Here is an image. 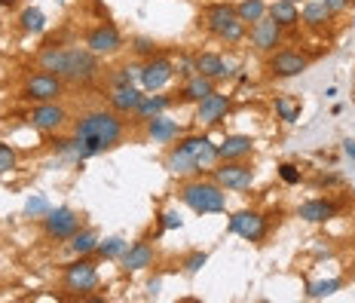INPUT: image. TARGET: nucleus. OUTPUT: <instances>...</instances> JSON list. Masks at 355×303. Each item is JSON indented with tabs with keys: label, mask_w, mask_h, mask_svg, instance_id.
I'll list each match as a JSON object with an SVG mask.
<instances>
[{
	"label": "nucleus",
	"mask_w": 355,
	"mask_h": 303,
	"mask_svg": "<svg viewBox=\"0 0 355 303\" xmlns=\"http://www.w3.org/2000/svg\"><path fill=\"white\" fill-rule=\"evenodd\" d=\"M31 123V129H37L40 135H58L64 125L71 123V114L62 101H43V105H34L25 116Z\"/></svg>",
	"instance_id": "9d476101"
},
{
	"label": "nucleus",
	"mask_w": 355,
	"mask_h": 303,
	"mask_svg": "<svg viewBox=\"0 0 355 303\" xmlns=\"http://www.w3.org/2000/svg\"><path fill=\"white\" fill-rule=\"evenodd\" d=\"M266 0H239L236 3V16L239 21H245V25H254V21H261L266 16Z\"/></svg>",
	"instance_id": "c756f323"
},
{
	"label": "nucleus",
	"mask_w": 355,
	"mask_h": 303,
	"mask_svg": "<svg viewBox=\"0 0 355 303\" xmlns=\"http://www.w3.org/2000/svg\"><path fill=\"white\" fill-rule=\"evenodd\" d=\"M157 263V248H153L150 239H135L125 245V251L120 254V267L123 272H141L150 270Z\"/></svg>",
	"instance_id": "dca6fc26"
},
{
	"label": "nucleus",
	"mask_w": 355,
	"mask_h": 303,
	"mask_svg": "<svg viewBox=\"0 0 355 303\" xmlns=\"http://www.w3.org/2000/svg\"><path fill=\"white\" fill-rule=\"evenodd\" d=\"M49 209H53V205H49V199L43 196V193H34V196L25 202V214H28V218H37V220H40Z\"/></svg>",
	"instance_id": "f704fd0d"
},
{
	"label": "nucleus",
	"mask_w": 355,
	"mask_h": 303,
	"mask_svg": "<svg viewBox=\"0 0 355 303\" xmlns=\"http://www.w3.org/2000/svg\"><path fill=\"white\" fill-rule=\"evenodd\" d=\"M19 0H0V6H6V10H10V6H16Z\"/></svg>",
	"instance_id": "c03bdc74"
},
{
	"label": "nucleus",
	"mask_w": 355,
	"mask_h": 303,
	"mask_svg": "<svg viewBox=\"0 0 355 303\" xmlns=\"http://www.w3.org/2000/svg\"><path fill=\"white\" fill-rule=\"evenodd\" d=\"M162 166H166V172L175 175V178H196V175L211 172V168L218 166V144H214L209 135H202V132L181 135L178 141L166 147Z\"/></svg>",
	"instance_id": "f03ea898"
},
{
	"label": "nucleus",
	"mask_w": 355,
	"mask_h": 303,
	"mask_svg": "<svg viewBox=\"0 0 355 303\" xmlns=\"http://www.w3.org/2000/svg\"><path fill=\"white\" fill-rule=\"evenodd\" d=\"M279 178H282L285 184H300V168L294 166V162H282V166H279Z\"/></svg>",
	"instance_id": "ea45409f"
},
{
	"label": "nucleus",
	"mask_w": 355,
	"mask_h": 303,
	"mask_svg": "<svg viewBox=\"0 0 355 303\" xmlns=\"http://www.w3.org/2000/svg\"><path fill=\"white\" fill-rule=\"evenodd\" d=\"M266 16L276 21V25H282L285 31H288V28H297L300 25L297 3H288V0H272V3L266 6Z\"/></svg>",
	"instance_id": "bb28decb"
},
{
	"label": "nucleus",
	"mask_w": 355,
	"mask_h": 303,
	"mask_svg": "<svg viewBox=\"0 0 355 303\" xmlns=\"http://www.w3.org/2000/svg\"><path fill=\"white\" fill-rule=\"evenodd\" d=\"M227 230L242 236L245 242H263L266 233H270V218L257 209H242V211H233L230 214V224Z\"/></svg>",
	"instance_id": "ddd939ff"
},
{
	"label": "nucleus",
	"mask_w": 355,
	"mask_h": 303,
	"mask_svg": "<svg viewBox=\"0 0 355 303\" xmlns=\"http://www.w3.org/2000/svg\"><path fill=\"white\" fill-rule=\"evenodd\" d=\"M64 89H68V83H64L58 73L34 71L31 77L25 80V86H21V98L31 101V105H43V101H62Z\"/></svg>",
	"instance_id": "1a4fd4ad"
},
{
	"label": "nucleus",
	"mask_w": 355,
	"mask_h": 303,
	"mask_svg": "<svg viewBox=\"0 0 355 303\" xmlns=\"http://www.w3.org/2000/svg\"><path fill=\"white\" fill-rule=\"evenodd\" d=\"M147 291H150V297H157V294H159V279H153V282L147 285Z\"/></svg>",
	"instance_id": "79ce46f5"
},
{
	"label": "nucleus",
	"mask_w": 355,
	"mask_h": 303,
	"mask_svg": "<svg viewBox=\"0 0 355 303\" xmlns=\"http://www.w3.org/2000/svg\"><path fill=\"white\" fill-rule=\"evenodd\" d=\"M19 162V153L12 144H0V175H10Z\"/></svg>",
	"instance_id": "e433bc0d"
},
{
	"label": "nucleus",
	"mask_w": 355,
	"mask_h": 303,
	"mask_svg": "<svg viewBox=\"0 0 355 303\" xmlns=\"http://www.w3.org/2000/svg\"><path fill=\"white\" fill-rule=\"evenodd\" d=\"M257 178V168L254 162L248 159H220L218 166L211 168V181L220 184L224 190H230V193H242V190H248L251 184Z\"/></svg>",
	"instance_id": "0eeeda50"
},
{
	"label": "nucleus",
	"mask_w": 355,
	"mask_h": 303,
	"mask_svg": "<svg viewBox=\"0 0 355 303\" xmlns=\"http://www.w3.org/2000/svg\"><path fill=\"white\" fill-rule=\"evenodd\" d=\"M205 263H209V251L196 248V251H190V254H187V257H184V261H181V270L187 272V276H196V272L202 270Z\"/></svg>",
	"instance_id": "72a5a7b5"
},
{
	"label": "nucleus",
	"mask_w": 355,
	"mask_h": 303,
	"mask_svg": "<svg viewBox=\"0 0 355 303\" xmlns=\"http://www.w3.org/2000/svg\"><path fill=\"white\" fill-rule=\"evenodd\" d=\"M168 80H175V58L166 53H157L141 62V77H138V86L144 92H162L168 86Z\"/></svg>",
	"instance_id": "9b49d317"
},
{
	"label": "nucleus",
	"mask_w": 355,
	"mask_h": 303,
	"mask_svg": "<svg viewBox=\"0 0 355 303\" xmlns=\"http://www.w3.org/2000/svg\"><path fill=\"white\" fill-rule=\"evenodd\" d=\"M175 101L178 98L172 92H144V98L138 101V107H135V114L129 116V123L132 125H144L147 120H153V116L168 114V107H172Z\"/></svg>",
	"instance_id": "f3484780"
},
{
	"label": "nucleus",
	"mask_w": 355,
	"mask_h": 303,
	"mask_svg": "<svg viewBox=\"0 0 355 303\" xmlns=\"http://www.w3.org/2000/svg\"><path fill=\"white\" fill-rule=\"evenodd\" d=\"M80 227H83V214L71 205H55L40 218V230L49 242H68Z\"/></svg>",
	"instance_id": "6e6552de"
},
{
	"label": "nucleus",
	"mask_w": 355,
	"mask_h": 303,
	"mask_svg": "<svg viewBox=\"0 0 355 303\" xmlns=\"http://www.w3.org/2000/svg\"><path fill=\"white\" fill-rule=\"evenodd\" d=\"M58 77H62L68 86H89L101 77V58L95 53H89L86 46H68L64 68Z\"/></svg>",
	"instance_id": "423d86ee"
},
{
	"label": "nucleus",
	"mask_w": 355,
	"mask_h": 303,
	"mask_svg": "<svg viewBox=\"0 0 355 303\" xmlns=\"http://www.w3.org/2000/svg\"><path fill=\"white\" fill-rule=\"evenodd\" d=\"M132 53L141 55V62H144V58L157 55L159 49H157V40H153V37H132Z\"/></svg>",
	"instance_id": "c9c22d12"
},
{
	"label": "nucleus",
	"mask_w": 355,
	"mask_h": 303,
	"mask_svg": "<svg viewBox=\"0 0 355 303\" xmlns=\"http://www.w3.org/2000/svg\"><path fill=\"white\" fill-rule=\"evenodd\" d=\"M83 46L98 58H110L123 49V34L114 21H98V25H92L83 34Z\"/></svg>",
	"instance_id": "f8f14e48"
},
{
	"label": "nucleus",
	"mask_w": 355,
	"mask_h": 303,
	"mask_svg": "<svg viewBox=\"0 0 355 303\" xmlns=\"http://www.w3.org/2000/svg\"><path fill=\"white\" fill-rule=\"evenodd\" d=\"M196 73V64H193V55H181L175 62V77H181V80H187V77H193Z\"/></svg>",
	"instance_id": "58836bf2"
},
{
	"label": "nucleus",
	"mask_w": 355,
	"mask_h": 303,
	"mask_svg": "<svg viewBox=\"0 0 355 303\" xmlns=\"http://www.w3.org/2000/svg\"><path fill=\"white\" fill-rule=\"evenodd\" d=\"M19 28L25 34H31V37L43 34L46 31V16H43V10H37V6H25V10L19 12Z\"/></svg>",
	"instance_id": "c85d7f7f"
},
{
	"label": "nucleus",
	"mask_w": 355,
	"mask_h": 303,
	"mask_svg": "<svg viewBox=\"0 0 355 303\" xmlns=\"http://www.w3.org/2000/svg\"><path fill=\"white\" fill-rule=\"evenodd\" d=\"M230 107H233V98H230V95H224V92L214 89L209 98H202V101L196 105V123H199V125H218L220 120H227Z\"/></svg>",
	"instance_id": "a211bd4d"
},
{
	"label": "nucleus",
	"mask_w": 355,
	"mask_h": 303,
	"mask_svg": "<svg viewBox=\"0 0 355 303\" xmlns=\"http://www.w3.org/2000/svg\"><path fill=\"white\" fill-rule=\"evenodd\" d=\"M245 40L251 43V49H254V53L270 55V53H276V49L285 43V28H282V25H276V21H272L270 16H263L261 21L248 25Z\"/></svg>",
	"instance_id": "2eb2a0df"
},
{
	"label": "nucleus",
	"mask_w": 355,
	"mask_h": 303,
	"mask_svg": "<svg viewBox=\"0 0 355 303\" xmlns=\"http://www.w3.org/2000/svg\"><path fill=\"white\" fill-rule=\"evenodd\" d=\"M343 288V279H322V282H313L306 285V297L309 300H322V297H331L334 291Z\"/></svg>",
	"instance_id": "473e14b6"
},
{
	"label": "nucleus",
	"mask_w": 355,
	"mask_h": 303,
	"mask_svg": "<svg viewBox=\"0 0 355 303\" xmlns=\"http://www.w3.org/2000/svg\"><path fill=\"white\" fill-rule=\"evenodd\" d=\"M98 263L92 261V254L73 257L62 267V291L68 297H89L92 291H98Z\"/></svg>",
	"instance_id": "39448f33"
},
{
	"label": "nucleus",
	"mask_w": 355,
	"mask_h": 303,
	"mask_svg": "<svg viewBox=\"0 0 355 303\" xmlns=\"http://www.w3.org/2000/svg\"><path fill=\"white\" fill-rule=\"evenodd\" d=\"M181 214H178L175 209H166L159 214V230H181Z\"/></svg>",
	"instance_id": "4c0bfd02"
},
{
	"label": "nucleus",
	"mask_w": 355,
	"mask_h": 303,
	"mask_svg": "<svg viewBox=\"0 0 355 303\" xmlns=\"http://www.w3.org/2000/svg\"><path fill=\"white\" fill-rule=\"evenodd\" d=\"M214 89H218V83H214V80L202 77V73H193V77L184 80L181 92H175V95H178V101H184V105H199V101L209 98Z\"/></svg>",
	"instance_id": "5701e85b"
},
{
	"label": "nucleus",
	"mask_w": 355,
	"mask_h": 303,
	"mask_svg": "<svg viewBox=\"0 0 355 303\" xmlns=\"http://www.w3.org/2000/svg\"><path fill=\"white\" fill-rule=\"evenodd\" d=\"M98 242H101V233L95 230V227H89L83 224L77 233L71 236L64 245H68V251L73 257H83V254H95V248H98Z\"/></svg>",
	"instance_id": "a878e982"
},
{
	"label": "nucleus",
	"mask_w": 355,
	"mask_h": 303,
	"mask_svg": "<svg viewBox=\"0 0 355 303\" xmlns=\"http://www.w3.org/2000/svg\"><path fill=\"white\" fill-rule=\"evenodd\" d=\"M324 6H328L331 12H334V16H340V12H346L352 6V0H322Z\"/></svg>",
	"instance_id": "a19ab883"
},
{
	"label": "nucleus",
	"mask_w": 355,
	"mask_h": 303,
	"mask_svg": "<svg viewBox=\"0 0 355 303\" xmlns=\"http://www.w3.org/2000/svg\"><path fill=\"white\" fill-rule=\"evenodd\" d=\"M306 68H309V58L303 55L300 49H291V46L276 49V53H270V58H266V73L276 77V80L300 77Z\"/></svg>",
	"instance_id": "4468645a"
},
{
	"label": "nucleus",
	"mask_w": 355,
	"mask_h": 303,
	"mask_svg": "<svg viewBox=\"0 0 355 303\" xmlns=\"http://www.w3.org/2000/svg\"><path fill=\"white\" fill-rule=\"evenodd\" d=\"M178 202H184L193 214H224L227 211V190L211 178H184L178 184Z\"/></svg>",
	"instance_id": "7ed1b4c3"
},
{
	"label": "nucleus",
	"mask_w": 355,
	"mask_h": 303,
	"mask_svg": "<svg viewBox=\"0 0 355 303\" xmlns=\"http://www.w3.org/2000/svg\"><path fill=\"white\" fill-rule=\"evenodd\" d=\"M334 21V12L322 3V0H306L300 6V25L313 28V31H324V28Z\"/></svg>",
	"instance_id": "393cba45"
},
{
	"label": "nucleus",
	"mask_w": 355,
	"mask_h": 303,
	"mask_svg": "<svg viewBox=\"0 0 355 303\" xmlns=\"http://www.w3.org/2000/svg\"><path fill=\"white\" fill-rule=\"evenodd\" d=\"M254 153V138L251 135H227L218 144V162L220 159H248Z\"/></svg>",
	"instance_id": "b1692460"
},
{
	"label": "nucleus",
	"mask_w": 355,
	"mask_h": 303,
	"mask_svg": "<svg viewBox=\"0 0 355 303\" xmlns=\"http://www.w3.org/2000/svg\"><path fill=\"white\" fill-rule=\"evenodd\" d=\"M125 245H129V242H125L123 236H110V239L98 242V248H95V254H98L101 261H120V254L125 251Z\"/></svg>",
	"instance_id": "2f4dec72"
},
{
	"label": "nucleus",
	"mask_w": 355,
	"mask_h": 303,
	"mask_svg": "<svg viewBox=\"0 0 355 303\" xmlns=\"http://www.w3.org/2000/svg\"><path fill=\"white\" fill-rule=\"evenodd\" d=\"M184 135V129L178 125V120H168L166 114L162 116H153V120H147L144 123V138L150 144H172V141H178V138Z\"/></svg>",
	"instance_id": "aec40b11"
},
{
	"label": "nucleus",
	"mask_w": 355,
	"mask_h": 303,
	"mask_svg": "<svg viewBox=\"0 0 355 303\" xmlns=\"http://www.w3.org/2000/svg\"><path fill=\"white\" fill-rule=\"evenodd\" d=\"M272 107H276V114H279V120L288 123V125H294L300 120V105L297 101H291L288 95H276V101H272Z\"/></svg>",
	"instance_id": "7c9ffc66"
},
{
	"label": "nucleus",
	"mask_w": 355,
	"mask_h": 303,
	"mask_svg": "<svg viewBox=\"0 0 355 303\" xmlns=\"http://www.w3.org/2000/svg\"><path fill=\"white\" fill-rule=\"evenodd\" d=\"M340 214V205L328 196H315V199H306V202L297 209V218L306 220V224H328Z\"/></svg>",
	"instance_id": "6ab92c4d"
},
{
	"label": "nucleus",
	"mask_w": 355,
	"mask_h": 303,
	"mask_svg": "<svg viewBox=\"0 0 355 303\" xmlns=\"http://www.w3.org/2000/svg\"><path fill=\"white\" fill-rule=\"evenodd\" d=\"M193 64H196V73H202V77L214 80V83H220V80L233 77L230 64L224 62V55L220 53H211V49H205V53H196L193 55Z\"/></svg>",
	"instance_id": "412c9836"
},
{
	"label": "nucleus",
	"mask_w": 355,
	"mask_h": 303,
	"mask_svg": "<svg viewBox=\"0 0 355 303\" xmlns=\"http://www.w3.org/2000/svg\"><path fill=\"white\" fill-rule=\"evenodd\" d=\"M346 153H349V157L355 159V141H346Z\"/></svg>",
	"instance_id": "37998d69"
},
{
	"label": "nucleus",
	"mask_w": 355,
	"mask_h": 303,
	"mask_svg": "<svg viewBox=\"0 0 355 303\" xmlns=\"http://www.w3.org/2000/svg\"><path fill=\"white\" fill-rule=\"evenodd\" d=\"M288 3H306V0H288Z\"/></svg>",
	"instance_id": "a18cd8bd"
},
{
	"label": "nucleus",
	"mask_w": 355,
	"mask_h": 303,
	"mask_svg": "<svg viewBox=\"0 0 355 303\" xmlns=\"http://www.w3.org/2000/svg\"><path fill=\"white\" fill-rule=\"evenodd\" d=\"M202 25H205V31H209L214 40L227 43V46L242 43V40H245V34H248V25H245V21H239V16H236V3H230V0L205 6Z\"/></svg>",
	"instance_id": "20e7f679"
},
{
	"label": "nucleus",
	"mask_w": 355,
	"mask_h": 303,
	"mask_svg": "<svg viewBox=\"0 0 355 303\" xmlns=\"http://www.w3.org/2000/svg\"><path fill=\"white\" fill-rule=\"evenodd\" d=\"M144 98L141 86H116V89H107V107L116 110L123 116H132L138 107V101Z\"/></svg>",
	"instance_id": "4be33fe9"
},
{
	"label": "nucleus",
	"mask_w": 355,
	"mask_h": 303,
	"mask_svg": "<svg viewBox=\"0 0 355 303\" xmlns=\"http://www.w3.org/2000/svg\"><path fill=\"white\" fill-rule=\"evenodd\" d=\"M138 77H141V62H132V64H120L107 73V86L116 89V86H138Z\"/></svg>",
	"instance_id": "cd10ccee"
},
{
	"label": "nucleus",
	"mask_w": 355,
	"mask_h": 303,
	"mask_svg": "<svg viewBox=\"0 0 355 303\" xmlns=\"http://www.w3.org/2000/svg\"><path fill=\"white\" fill-rule=\"evenodd\" d=\"M129 116L116 114L110 107H98V110H86L77 120L71 123V135H77L86 144L89 157H98V153L116 150L125 135H129Z\"/></svg>",
	"instance_id": "f257e3e1"
}]
</instances>
